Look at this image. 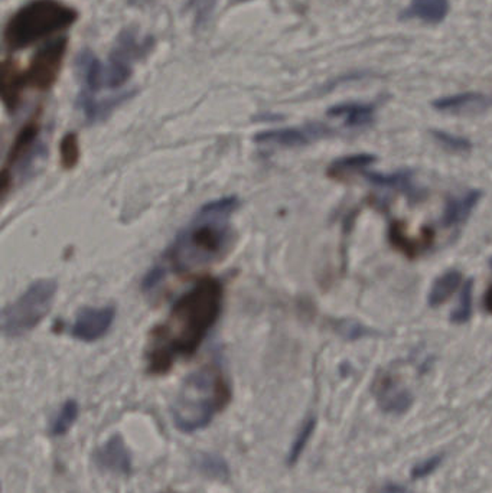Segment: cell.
<instances>
[{
    "instance_id": "ffe728a7",
    "label": "cell",
    "mask_w": 492,
    "mask_h": 493,
    "mask_svg": "<svg viewBox=\"0 0 492 493\" xmlns=\"http://www.w3.org/2000/svg\"><path fill=\"white\" fill-rule=\"evenodd\" d=\"M369 182L376 187L387 188V189L400 190L401 194L408 195L410 199L418 198V190L411 184L410 170L383 175V173H364Z\"/></svg>"
},
{
    "instance_id": "5bb4252c",
    "label": "cell",
    "mask_w": 492,
    "mask_h": 493,
    "mask_svg": "<svg viewBox=\"0 0 492 493\" xmlns=\"http://www.w3.org/2000/svg\"><path fill=\"white\" fill-rule=\"evenodd\" d=\"M389 240L394 248H398L408 258H416L418 254L423 253V250L432 246L433 241H435V233L430 228H425L422 237L418 240H415L406 234L405 226L401 222L393 221L389 228Z\"/></svg>"
},
{
    "instance_id": "d6986e66",
    "label": "cell",
    "mask_w": 492,
    "mask_h": 493,
    "mask_svg": "<svg viewBox=\"0 0 492 493\" xmlns=\"http://www.w3.org/2000/svg\"><path fill=\"white\" fill-rule=\"evenodd\" d=\"M103 65L104 63L95 57L93 51L84 50L78 53L77 68L84 82V92L88 94L95 95L102 92Z\"/></svg>"
},
{
    "instance_id": "ac0fdd59",
    "label": "cell",
    "mask_w": 492,
    "mask_h": 493,
    "mask_svg": "<svg viewBox=\"0 0 492 493\" xmlns=\"http://www.w3.org/2000/svg\"><path fill=\"white\" fill-rule=\"evenodd\" d=\"M24 90L21 71L11 61H5L0 71V94L5 107L12 113L18 109Z\"/></svg>"
},
{
    "instance_id": "d6a6232c",
    "label": "cell",
    "mask_w": 492,
    "mask_h": 493,
    "mask_svg": "<svg viewBox=\"0 0 492 493\" xmlns=\"http://www.w3.org/2000/svg\"><path fill=\"white\" fill-rule=\"evenodd\" d=\"M484 304H486V309L488 314H492V285L489 287L488 292H487L486 299H484Z\"/></svg>"
},
{
    "instance_id": "44dd1931",
    "label": "cell",
    "mask_w": 492,
    "mask_h": 493,
    "mask_svg": "<svg viewBox=\"0 0 492 493\" xmlns=\"http://www.w3.org/2000/svg\"><path fill=\"white\" fill-rule=\"evenodd\" d=\"M376 156L369 153H359V155L345 156L339 158L335 162L330 163L327 173L330 179H345L352 173L366 169L367 166L373 165L376 162Z\"/></svg>"
},
{
    "instance_id": "30bf717a",
    "label": "cell",
    "mask_w": 492,
    "mask_h": 493,
    "mask_svg": "<svg viewBox=\"0 0 492 493\" xmlns=\"http://www.w3.org/2000/svg\"><path fill=\"white\" fill-rule=\"evenodd\" d=\"M373 392L381 411L391 416L406 414L413 404L411 392L390 372L380 373L377 377Z\"/></svg>"
},
{
    "instance_id": "5b68a950",
    "label": "cell",
    "mask_w": 492,
    "mask_h": 493,
    "mask_svg": "<svg viewBox=\"0 0 492 493\" xmlns=\"http://www.w3.org/2000/svg\"><path fill=\"white\" fill-rule=\"evenodd\" d=\"M58 285L53 278H39L31 283L18 299L2 310V335L16 339L38 328L50 314Z\"/></svg>"
},
{
    "instance_id": "e0dca14e",
    "label": "cell",
    "mask_w": 492,
    "mask_h": 493,
    "mask_svg": "<svg viewBox=\"0 0 492 493\" xmlns=\"http://www.w3.org/2000/svg\"><path fill=\"white\" fill-rule=\"evenodd\" d=\"M376 104L371 102H342L328 110V116L344 119L345 126L366 127L374 121Z\"/></svg>"
},
{
    "instance_id": "f1b7e54d",
    "label": "cell",
    "mask_w": 492,
    "mask_h": 493,
    "mask_svg": "<svg viewBox=\"0 0 492 493\" xmlns=\"http://www.w3.org/2000/svg\"><path fill=\"white\" fill-rule=\"evenodd\" d=\"M200 469L202 472L207 473L212 478H219L221 479L222 476L229 473V466L222 460L221 458L215 455H204L200 459Z\"/></svg>"
},
{
    "instance_id": "83f0119b",
    "label": "cell",
    "mask_w": 492,
    "mask_h": 493,
    "mask_svg": "<svg viewBox=\"0 0 492 493\" xmlns=\"http://www.w3.org/2000/svg\"><path fill=\"white\" fill-rule=\"evenodd\" d=\"M443 460H445V455H443V453L430 456V458L428 459H423V460L416 463V465L411 468V479H425V478H428V476L433 475V473L437 472L438 469L442 466Z\"/></svg>"
},
{
    "instance_id": "4fadbf2b",
    "label": "cell",
    "mask_w": 492,
    "mask_h": 493,
    "mask_svg": "<svg viewBox=\"0 0 492 493\" xmlns=\"http://www.w3.org/2000/svg\"><path fill=\"white\" fill-rule=\"evenodd\" d=\"M133 94L134 92H124L100 100L97 99V95L88 94L83 90L78 95L77 106L90 123H97V121H104L113 110L119 107L122 102H127Z\"/></svg>"
},
{
    "instance_id": "1f68e13d",
    "label": "cell",
    "mask_w": 492,
    "mask_h": 493,
    "mask_svg": "<svg viewBox=\"0 0 492 493\" xmlns=\"http://www.w3.org/2000/svg\"><path fill=\"white\" fill-rule=\"evenodd\" d=\"M374 493H413L410 488L405 483L394 482V480H387L380 487L374 489Z\"/></svg>"
},
{
    "instance_id": "cb8c5ba5",
    "label": "cell",
    "mask_w": 492,
    "mask_h": 493,
    "mask_svg": "<svg viewBox=\"0 0 492 493\" xmlns=\"http://www.w3.org/2000/svg\"><path fill=\"white\" fill-rule=\"evenodd\" d=\"M317 417L310 416L308 419H305L300 430L296 433L295 439H293L292 441V446L289 449L288 458H286V463H288V466H290V468L300 462L303 451L308 448V444H310L313 433L317 430Z\"/></svg>"
},
{
    "instance_id": "603a6c76",
    "label": "cell",
    "mask_w": 492,
    "mask_h": 493,
    "mask_svg": "<svg viewBox=\"0 0 492 493\" xmlns=\"http://www.w3.org/2000/svg\"><path fill=\"white\" fill-rule=\"evenodd\" d=\"M80 414V405L75 400H67L51 420L50 436L63 437L73 429Z\"/></svg>"
},
{
    "instance_id": "52a82bcc",
    "label": "cell",
    "mask_w": 492,
    "mask_h": 493,
    "mask_svg": "<svg viewBox=\"0 0 492 493\" xmlns=\"http://www.w3.org/2000/svg\"><path fill=\"white\" fill-rule=\"evenodd\" d=\"M67 38H58L44 45L32 58L28 70L22 72L24 89L48 92L55 84L67 53Z\"/></svg>"
},
{
    "instance_id": "8fae6325",
    "label": "cell",
    "mask_w": 492,
    "mask_h": 493,
    "mask_svg": "<svg viewBox=\"0 0 492 493\" xmlns=\"http://www.w3.org/2000/svg\"><path fill=\"white\" fill-rule=\"evenodd\" d=\"M94 462L102 470L116 475H129L133 470L131 451L120 434L110 437L94 451Z\"/></svg>"
},
{
    "instance_id": "7c38bea8",
    "label": "cell",
    "mask_w": 492,
    "mask_h": 493,
    "mask_svg": "<svg viewBox=\"0 0 492 493\" xmlns=\"http://www.w3.org/2000/svg\"><path fill=\"white\" fill-rule=\"evenodd\" d=\"M433 107L442 113L458 114V116L479 114L491 109L492 97L484 92H461V94L448 95V97L435 100Z\"/></svg>"
},
{
    "instance_id": "8992f818",
    "label": "cell",
    "mask_w": 492,
    "mask_h": 493,
    "mask_svg": "<svg viewBox=\"0 0 492 493\" xmlns=\"http://www.w3.org/2000/svg\"><path fill=\"white\" fill-rule=\"evenodd\" d=\"M43 152L41 127H39L38 121H29L22 127L18 136L12 143L11 150L7 153L4 172H2L4 197L14 185L15 178L24 177Z\"/></svg>"
},
{
    "instance_id": "7a4b0ae2",
    "label": "cell",
    "mask_w": 492,
    "mask_h": 493,
    "mask_svg": "<svg viewBox=\"0 0 492 493\" xmlns=\"http://www.w3.org/2000/svg\"><path fill=\"white\" fill-rule=\"evenodd\" d=\"M234 195L205 202L143 278V289H156L168 276H183L214 265L232 246V218L239 209Z\"/></svg>"
},
{
    "instance_id": "836d02e7",
    "label": "cell",
    "mask_w": 492,
    "mask_h": 493,
    "mask_svg": "<svg viewBox=\"0 0 492 493\" xmlns=\"http://www.w3.org/2000/svg\"><path fill=\"white\" fill-rule=\"evenodd\" d=\"M244 2H250V0H232V5L244 4Z\"/></svg>"
},
{
    "instance_id": "2e32d148",
    "label": "cell",
    "mask_w": 492,
    "mask_h": 493,
    "mask_svg": "<svg viewBox=\"0 0 492 493\" xmlns=\"http://www.w3.org/2000/svg\"><path fill=\"white\" fill-rule=\"evenodd\" d=\"M479 199H481V192L477 189L469 190L462 197L449 198L445 211H443V226L452 228V227L464 224L467 217L471 216L475 207L478 205Z\"/></svg>"
},
{
    "instance_id": "277c9868",
    "label": "cell",
    "mask_w": 492,
    "mask_h": 493,
    "mask_svg": "<svg viewBox=\"0 0 492 493\" xmlns=\"http://www.w3.org/2000/svg\"><path fill=\"white\" fill-rule=\"evenodd\" d=\"M77 19L74 7L60 0H32L7 22L5 45L11 51L25 50L56 32L65 31L74 25Z\"/></svg>"
},
{
    "instance_id": "7402d4cb",
    "label": "cell",
    "mask_w": 492,
    "mask_h": 493,
    "mask_svg": "<svg viewBox=\"0 0 492 493\" xmlns=\"http://www.w3.org/2000/svg\"><path fill=\"white\" fill-rule=\"evenodd\" d=\"M461 282L462 275L457 272V270H450V272L440 276L437 282H435V285H433L429 297H428L429 306L438 307L445 304L454 295L455 290L458 289V285H461Z\"/></svg>"
},
{
    "instance_id": "9c48e42d",
    "label": "cell",
    "mask_w": 492,
    "mask_h": 493,
    "mask_svg": "<svg viewBox=\"0 0 492 493\" xmlns=\"http://www.w3.org/2000/svg\"><path fill=\"white\" fill-rule=\"evenodd\" d=\"M114 319L116 309L113 306L83 307L71 324V336L87 343L100 341L109 334Z\"/></svg>"
},
{
    "instance_id": "4dcf8cb0",
    "label": "cell",
    "mask_w": 492,
    "mask_h": 493,
    "mask_svg": "<svg viewBox=\"0 0 492 493\" xmlns=\"http://www.w3.org/2000/svg\"><path fill=\"white\" fill-rule=\"evenodd\" d=\"M339 334L347 339L367 338V336L374 335L371 329L362 326L359 322L342 321L339 322Z\"/></svg>"
},
{
    "instance_id": "ba28073f",
    "label": "cell",
    "mask_w": 492,
    "mask_h": 493,
    "mask_svg": "<svg viewBox=\"0 0 492 493\" xmlns=\"http://www.w3.org/2000/svg\"><path fill=\"white\" fill-rule=\"evenodd\" d=\"M332 133V129L322 123H308L303 126L273 129L257 134L254 140L261 146L271 148H300L310 145L313 141L327 138Z\"/></svg>"
},
{
    "instance_id": "3957f363",
    "label": "cell",
    "mask_w": 492,
    "mask_h": 493,
    "mask_svg": "<svg viewBox=\"0 0 492 493\" xmlns=\"http://www.w3.org/2000/svg\"><path fill=\"white\" fill-rule=\"evenodd\" d=\"M232 392L229 378L217 363H208L191 373L181 385L172 404V421L183 434L204 430L221 414Z\"/></svg>"
},
{
    "instance_id": "d4e9b609",
    "label": "cell",
    "mask_w": 492,
    "mask_h": 493,
    "mask_svg": "<svg viewBox=\"0 0 492 493\" xmlns=\"http://www.w3.org/2000/svg\"><path fill=\"white\" fill-rule=\"evenodd\" d=\"M472 292H474V282L467 280V282H465L464 287H462L459 304H458V306L455 307L454 312L450 314L452 324H464L471 319L472 297H474Z\"/></svg>"
},
{
    "instance_id": "484cf974",
    "label": "cell",
    "mask_w": 492,
    "mask_h": 493,
    "mask_svg": "<svg viewBox=\"0 0 492 493\" xmlns=\"http://www.w3.org/2000/svg\"><path fill=\"white\" fill-rule=\"evenodd\" d=\"M61 163L65 169H71L77 165L80 160V141H78L77 134L67 133L64 136L60 145Z\"/></svg>"
},
{
    "instance_id": "4316f807",
    "label": "cell",
    "mask_w": 492,
    "mask_h": 493,
    "mask_svg": "<svg viewBox=\"0 0 492 493\" xmlns=\"http://www.w3.org/2000/svg\"><path fill=\"white\" fill-rule=\"evenodd\" d=\"M433 138L437 139L438 143L443 148L448 149L449 152L454 153H467L471 152V141L461 136L448 133V131L433 130Z\"/></svg>"
},
{
    "instance_id": "6da1fadb",
    "label": "cell",
    "mask_w": 492,
    "mask_h": 493,
    "mask_svg": "<svg viewBox=\"0 0 492 493\" xmlns=\"http://www.w3.org/2000/svg\"><path fill=\"white\" fill-rule=\"evenodd\" d=\"M222 304L224 285L219 278H201L181 295L165 319L149 334L146 371L151 375H165L176 362L197 353L219 322Z\"/></svg>"
},
{
    "instance_id": "f546056e",
    "label": "cell",
    "mask_w": 492,
    "mask_h": 493,
    "mask_svg": "<svg viewBox=\"0 0 492 493\" xmlns=\"http://www.w3.org/2000/svg\"><path fill=\"white\" fill-rule=\"evenodd\" d=\"M217 0H190L188 7L193 12V18L197 26H202L210 21L214 12Z\"/></svg>"
},
{
    "instance_id": "9a60e30c",
    "label": "cell",
    "mask_w": 492,
    "mask_h": 493,
    "mask_svg": "<svg viewBox=\"0 0 492 493\" xmlns=\"http://www.w3.org/2000/svg\"><path fill=\"white\" fill-rule=\"evenodd\" d=\"M449 0H411L400 19H418L426 24H440L449 14Z\"/></svg>"
},
{
    "instance_id": "e575fe53",
    "label": "cell",
    "mask_w": 492,
    "mask_h": 493,
    "mask_svg": "<svg viewBox=\"0 0 492 493\" xmlns=\"http://www.w3.org/2000/svg\"><path fill=\"white\" fill-rule=\"evenodd\" d=\"M131 2H139V0H131Z\"/></svg>"
}]
</instances>
